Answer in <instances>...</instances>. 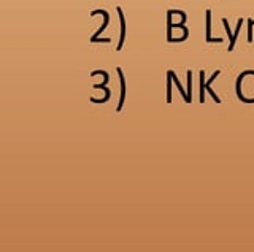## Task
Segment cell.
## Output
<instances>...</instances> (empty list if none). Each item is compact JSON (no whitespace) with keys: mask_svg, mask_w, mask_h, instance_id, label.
<instances>
[{"mask_svg":"<svg viewBox=\"0 0 254 252\" xmlns=\"http://www.w3.org/2000/svg\"><path fill=\"white\" fill-rule=\"evenodd\" d=\"M95 14H102V16H103V24H102V27L97 30V32H95V34L92 35V38H91V42H92V43H95V40H97V38H99V35L103 32V30L107 29L108 21H110V16H108V13H107L105 10H94V11L91 13V16H95Z\"/></svg>","mask_w":254,"mask_h":252,"instance_id":"6da1fadb","label":"cell"},{"mask_svg":"<svg viewBox=\"0 0 254 252\" xmlns=\"http://www.w3.org/2000/svg\"><path fill=\"white\" fill-rule=\"evenodd\" d=\"M116 11L119 13V21H121V37H119V43L116 46V50L121 51L123 46H124V42H126V18H124V13L121 10V6H118Z\"/></svg>","mask_w":254,"mask_h":252,"instance_id":"7a4b0ae2","label":"cell"},{"mask_svg":"<svg viewBox=\"0 0 254 252\" xmlns=\"http://www.w3.org/2000/svg\"><path fill=\"white\" fill-rule=\"evenodd\" d=\"M116 72L119 75V81H121V97H119V103H118V108H116V111H121L123 106H124V100H126V76L123 73V70L121 68H116Z\"/></svg>","mask_w":254,"mask_h":252,"instance_id":"3957f363","label":"cell"},{"mask_svg":"<svg viewBox=\"0 0 254 252\" xmlns=\"http://www.w3.org/2000/svg\"><path fill=\"white\" fill-rule=\"evenodd\" d=\"M210 32H211V11H210V10H206V42H208V43H211V42H218V43H221V42H222L221 38H211Z\"/></svg>","mask_w":254,"mask_h":252,"instance_id":"277c9868","label":"cell"},{"mask_svg":"<svg viewBox=\"0 0 254 252\" xmlns=\"http://www.w3.org/2000/svg\"><path fill=\"white\" fill-rule=\"evenodd\" d=\"M95 75H102L103 76V83L102 84H94V89H102V91H107V83L110 81V76L107 72H100V70H95V72L91 73V76H95Z\"/></svg>","mask_w":254,"mask_h":252,"instance_id":"5b68a950","label":"cell"},{"mask_svg":"<svg viewBox=\"0 0 254 252\" xmlns=\"http://www.w3.org/2000/svg\"><path fill=\"white\" fill-rule=\"evenodd\" d=\"M169 73L172 75V78H173V81H175V84H177V89L181 92V96H183V99H185V101L186 103H190V100H189V96H188V92L181 88V83L178 81V78H177V75H175V72H172V70H169Z\"/></svg>","mask_w":254,"mask_h":252,"instance_id":"8992f818","label":"cell"},{"mask_svg":"<svg viewBox=\"0 0 254 252\" xmlns=\"http://www.w3.org/2000/svg\"><path fill=\"white\" fill-rule=\"evenodd\" d=\"M172 75L167 72V103H172Z\"/></svg>","mask_w":254,"mask_h":252,"instance_id":"52a82bcc","label":"cell"},{"mask_svg":"<svg viewBox=\"0 0 254 252\" xmlns=\"http://www.w3.org/2000/svg\"><path fill=\"white\" fill-rule=\"evenodd\" d=\"M198 76H200V103H203L205 101V72L203 70H200Z\"/></svg>","mask_w":254,"mask_h":252,"instance_id":"ba28073f","label":"cell"},{"mask_svg":"<svg viewBox=\"0 0 254 252\" xmlns=\"http://www.w3.org/2000/svg\"><path fill=\"white\" fill-rule=\"evenodd\" d=\"M188 96H189V100L192 101V72L190 70H188Z\"/></svg>","mask_w":254,"mask_h":252,"instance_id":"9c48e42d","label":"cell"},{"mask_svg":"<svg viewBox=\"0 0 254 252\" xmlns=\"http://www.w3.org/2000/svg\"><path fill=\"white\" fill-rule=\"evenodd\" d=\"M222 24H224V29H226V32L227 35L230 37V46H229V51H232L234 50V43H235V38H234V34L230 32V29H229V24H227V19H222Z\"/></svg>","mask_w":254,"mask_h":252,"instance_id":"30bf717a","label":"cell"}]
</instances>
